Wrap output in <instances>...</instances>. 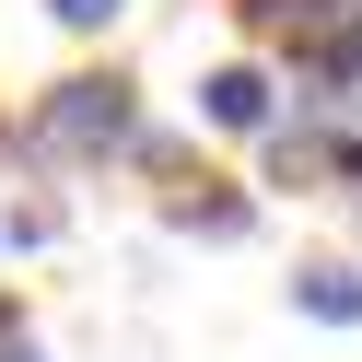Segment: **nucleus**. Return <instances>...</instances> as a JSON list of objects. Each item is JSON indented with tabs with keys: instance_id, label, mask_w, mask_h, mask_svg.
Instances as JSON below:
<instances>
[{
	"instance_id": "nucleus-1",
	"label": "nucleus",
	"mask_w": 362,
	"mask_h": 362,
	"mask_svg": "<svg viewBox=\"0 0 362 362\" xmlns=\"http://www.w3.org/2000/svg\"><path fill=\"white\" fill-rule=\"evenodd\" d=\"M234 24L269 47L281 82H315L292 105H362V0H234Z\"/></svg>"
},
{
	"instance_id": "nucleus-2",
	"label": "nucleus",
	"mask_w": 362,
	"mask_h": 362,
	"mask_svg": "<svg viewBox=\"0 0 362 362\" xmlns=\"http://www.w3.org/2000/svg\"><path fill=\"white\" fill-rule=\"evenodd\" d=\"M129 141H141V82L129 71H59L12 129V152H35V164H117Z\"/></svg>"
},
{
	"instance_id": "nucleus-3",
	"label": "nucleus",
	"mask_w": 362,
	"mask_h": 362,
	"mask_svg": "<svg viewBox=\"0 0 362 362\" xmlns=\"http://www.w3.org/2000/svg\"><path fill=\"white\" fill-rule=\"evenodd\" d=\"M281 187H362V105H292L257 129Z\"/></svg>"
},
{
	"instance_id": "nucleus-4",
	"label": "nucleus",
	"mask_w": 362,
	"mask_h": 362,
	"mask_svg": "<svg viewBox=\"0 0 362 362\" xmlns=\"http://www.w3.org/2000/svg\"><path fill=\"white\" fill-rule=\"evenodd\" d=\"M269 117H281V71H269V59H222V71L199 82V129H222V141H257Z\"/></svg>"
},
{
	"instance_id": "nucleus-5",
	"label": "nucleus",
	"mask_w": 362,
	"mask_h": 362,
	"mask_svg": "<svg viewBox=\"0 0 362 362\" xmlns=\"http://www.w3.org/2000/svg\"><path fill=\"white\" fill-rule=\"evenodd\" d=\"M292 304H304L315 327H362V269L351 257H304L292 269Z\"/></svg>"
},
{
	"instance_id": "nucleus-6",
	"label": "nucleus",
	"mask_w": 362,
	"mask_h": 362,
	"mask_svg": "<svg viewBox=\"0 0 362 362\" xmlns=\"http://www.w3.org/2000/svg\"><path fill=\"white\" fill-rule=\"evenodd\" d=\"M164 222H175V234H211V245H234V234H245V222H257V211H245V199H234V187H211V175H199V187H187V199H175V211H164Z\"/></svg>"
},
{
	"instance_id": "nucleus-7",
	"label": "nucleus",
	"mask_w": 362,
	"mask_h": 362,
	"mask_svg": "<svg viewBox=\"0 0 362 362\" xmlns=\"http://www.w3.org/2000/svg\"><path fill=\"white\" fill-rule=\"evenodd\" d=\"M117 12H129V0H47V24H59V35H105Z\"/></svg>"
},
{
	"instance_id": "nucleus-8",
	"label": "nucleus",
	"mask_w": 362,
	"mask_h": 362,
	"mask_svg": "<svg viewBox=\"0 0 362 362\" xmlns=\"http://www.w3.org/2000/svg\"><path fill=\"white\" fill-rule=\"evenodd\" d=\"M0 362H47V351H35V339H24V327H12V339H0Z\"/></svg>"
},
{
	"instance_id": "nucleus-9",
	"label": "nucleus",
	"mask_w": 362,
	"mask_h": 362,
	"mask_svg": "<svg viewBox=\"0 0 362 362\" xmlns=\"http://www.w3.org/2000/svg\"><path fill=\"white\" fill-rule=\"evenodd\" d=\"M12 327H24V315H12V292H0V339H12Z\"/></svg>"
},
{
	"instance_id": "nucleus-10",
	"label": "nucleus",
	"mask_w": 362,
	"mask_h": 362,
	"mask_svg": "<svg viewBox=\"0 0 362 362\" xmlns=\"http://www.w3.org/2000/svg\"><path fill=\"white\" fill-rule=\"evenodd\" d=\"M0 152H12V117H0Z\"/></svg>"
}]
</instances>
